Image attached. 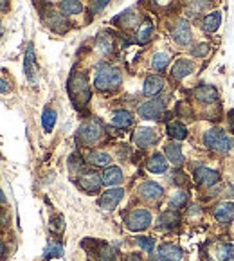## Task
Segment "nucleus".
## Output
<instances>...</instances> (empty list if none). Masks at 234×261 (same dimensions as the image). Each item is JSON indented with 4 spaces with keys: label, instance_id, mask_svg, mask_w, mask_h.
Returning <instances> with one entry per match:
<instances>
[{
    "label": "nucleus",
    "instance_id": "nucleus-21",
    "mask_svg": "<svg viewBox=\"0 0 234 261\" xmlns=\"http://www.w3.org/2000/svg\"><path fill=\"white\" fill-rule=\"evenodd\" d=\"M101 180L105 186H115L123 182V171L117 166H110V168L105 169V173L101 175Z\"/></svg>",
    "mask_w": 234,
    "mask_h": 261
},
{
    "label": "nucleus",
    "instance_id": "nucleus-32",
    "mask_svg": "<svg viewBox=\"0 0 234 261\" xmlns=\"http://www.w3.org/2000/svg\"><path fill=\"white\" fill-rule=\"evenodd\" d=\"M216 259L218 261H234V245L232 243H222L216 247Z\"/></svg>",
    "mask_w": 234,
    "mask_h": 261
},
{
    "label": "nucleus",
    "instance_id": "nucleus-23",
    "mask_svg": "<svg viewBox=\"0 0 234 261\" xmlns=\"http://www.w3.org/2000/svg\"><path fill=\"white\" fill-rule=\"evenodd\" d=\"M87 162L90 166H96V168H107L112 162V157L107 151H90L89 157H87Z\"/></svg>",
    "mask_w": 234,
    "mask_h": 261
},
{
    "label": "nucleus",
    "instance_id": "nucleus-27",
    "mask_svg": "<svg viewBox=\"0 0 234 261\" xmlns=\"http://www.w3.org/2000/svg\"><path fill=\"white\" fill-rule=\"evenodd\" d=\"M178 223H180V216L175 211L162 213L161 218H159V227H164V229H175Z\"/></svg>",
    "mask_w": 234,
    "mask_h": 261
},
{
    "label": "nucleus",
    "instance_id": "nucleus-34",
    "mask_svg": "<svg viewBox=\"0 0 234 261\" xmlns=\"http://www.w3.org/2000/svg\"><path fill=\"white\" fill-rule=\"evenodd\" d=\"M169 60H171V56H169L168 53H157L151 58V67H153L155 70H166Z\"/></svg>",
    "mask_w": 234,
    "mask_h": 261
},
{
    "label": "nucleus",
    "instance_id": "nucleus-12",
    "mask_svg": "<svg viewBox=\"0 0 234 261\" xmlns=\"http://www.w3.org/2000/svg\"><path fill=\"white\" fill-rule=\"evenodd\" d=\"M157 141H159L157 132L151 130V128H139L134 134V142H135V146H139V148L153 146Z\"/></svg>",
    "mask_w": 234,
    "mask_h": 261
},
{
    "label": "nucleus",
    "instance_id": "nucleus-11",
    "mask_svg": "<svg viewBox=\"0 0 234 261\" xmlns=\"http://www.w3.org/2000/svg\"><path fill=\"white\" fill-rule=\"evenodd\" d=\"M171 38L178 43V45H189L191 43V29H189V23L188 20H178L177 25L173 27L171 31Z\"/></svg>",
    "mask_w": 234,
    "mask_h": 261
},
{
    "label": "nucleus",
    "instance_id": "nucleus-38",
    "mask_svg": "<svg viewBox=\"0 0 234 261\" xmlns=\"http://www.w3.org/2000/svg\"><path fill=\"white\" fill-rule=\"evenodd\" d=\"M49 227H50V230H53L54 234H62L63 229H65V222H63L62 216H54V218L50 220Z\"/></svg>",
    "mask_w": 234,
    "mask_h": 261
},
{
    "label": "nucleus",
    "instance_id": "nucleus-25",
    "mask_svg": "<svg viewBox=\"0 0 234 261\" xmlns=\"http://www.w3.org/2000/svg\"><path fill=\"white\" fill-rule=\"evenodd\" d=\"M151 35H153V23H151L150 20H144V22L141 23V27L137 29V35H135V40H137V43L144 45V43L150 42Z\"/></svg>",
    "mask_w": 234,
    "mask_h": 261
},
{
    "label": "nucleus",
    "instance_id": "nucleus-49",
    "mask_svg": "<svg viewBox=\"0 0 234 261\" xmlns=\"http://www.w3.org/2000/svg\"><path fill=\"white\" fill-rule=\"evenodd\" d=\"M0 204H8V200H6V195L2 193V189H0Z\"/></svg>",
    "mask_w": 234,
    "mask_h": 261
},
{
    "label": "nucleus",
    "instance_id": "nucleus-35",
    "mask_svg": "<svg viewBox=\"0 0 234 261\" xmlns=\"http://www.w3.org/2000/svg\"><path fill=\"white\" fill-rule=\"evenodd\" d=\"M54 124H56V112L53 108H45L42 115V126L45 132H53Z\"/></svg>",
    "mask_w": 234,
    "mask_h": 261
},
{
    "label": "nucleus",
    "instance_id": "nucleus-8",
    "mask_svg": "<svg viewBox=\"0 0 234 261\" xmlns=\"http://www.w3.org/2000/svg\"><path fill=\"white\" fill-rule=\"evenodd\" d=\"M23 72H25L29 83H36V74H38V69H36V58H35V43H29L25 49V58H23Z\"/></svg>",
    "mask_w": 234,
    "mask_h": 261
},
{
    "label": "nucleus",
    "instance_id": "nucleus-47",
    "mask_svg": "<svg viewBox=\"0 0 234 261\" xmlns=\"http://www.w3.org/2000/svg\"><path fill=\"white\" fill-rule=\"evenodd\" d=\"M8 9V0H0V13Z\"/></svg>",
    "mask_w": 234,
    "mask_h": 261
},
{
    "label": "nucleus",
    "instance_id": "nucleus-24",
    "mask_svg": "<svg viewBox=\"0 0 234 261\" xmlns=\"http://www.w3.org/2000/svg\"><path fill=\"white\" fill-rule=\"evenodd\" d=\"M220 23H222V15L218 11H213V13H207L205 18H203V31L205 33H216L218 31Z\"/></svg>",
    "mask_w": 234,
    "mask_h": 261
},
{
    "label": "nucleus",
    "instance_id": "nucleus-16",
    "mask_svg": "<svg viewBox=\"0 0 234 261\" xmlns=\"http://www.w3.org/2000/svg\"><path fill=\"white\" fill-rule=\"evenodd\" d=\"M159 257L162 261H180L184 257V252L178 245H173V243H164V245L159 247Z\"/></svg>",
    "mask_w": 234,
    "mask_h": 261
},
{
    "label": "nucleus",
    "instance_id": "nucleus-40",
    "mask_svg": "<svg viewBox=\"0 0 234 261\" xmlns=\"http://www.w3.org/2000/svg\"><path fill=\"white\" fill-rule=\"evenodd\" d=\"M209 50H211V47H209V43H198L196 47H193V56L196 58H203V56H207Z\"/></svg>",
    "mask_w": 234,
    "mask_h": 261
},
{
    "label": "nucleus",
    "instance_id": "nucleus-1",
    "mask_svg": "<svg viewBox=\"0 0 234 261\" xmlns=\"http://www.w3.org/2000/svg\"><path fill=\"white\" fill-rule=\"evenodd\" d=\"M123 83V74L119 69L108 65V63H99L96 69V80H94V87L101 92H108V90H115Z\"/></svg>",
    "mask_w": 234,
    "mask_h": 261
},
{
    "label": "nucleus",
    "instance_id": "nucleus-9",
    "mask_svg": "<svg viewBox=\"0 0 234 261\" xmlns=\"http://www.w3.org/2000/svg\"><path fill=\"white\" fill-rule=\"evenodd\" d=\"M123 196H124V189H121V188L108 189V191L103 193L99 198L101 209H105V211H114V209L117 207V204L123 200Z\"/></svg>",
    "mask_w": 234,
    "mask_h": 261
},
{
    "label": "nucleus",
    "instance_id": "nucleus-48",
    "mask_svg": "<svg viewBox=\"0 0 234 261\" xmlns=\"http://www.w3.org/2000/svg\"><path fill=\"white\" fill-rule=\"evenodd\" d=\"M4 252H6V247H4V243H2V240H0V259L4 257Z\"/></svg>",
    "mask_w": 234,
    "mask_h": 261
},
{
    "label": "nucleus",
    "instance_id": "nucleus-2",
    "mask_svg": "<svg viewBox=\"0 0 234 261\" xmlns=\"http://www.w3.org/2000/svg\"><path fill=\"white\" fill-rule=\"evenodd\" d=\"M69 96L72 99V103L76 105V108H83L89 105L90 101V87H89V80L83 72H74L69 80Z\"/></svg>",
    "mask_w": 234,
    "mask_h": 261
},
{
    "label": "nucleus",
    "instance_id": "nucleus-3",
    "mask_svg": "<svg viewBox=\"0 0 234 261\" xmlns=\"http://www.w3.org/2000/svg\"><path fill=\"white\" fill-rule=\"evenodd\" d=\"M203 144L213 151H218V153H227L230 151V148L234 146V142L230 141V137L220 128H211L203 134Z\"/></svg>",
    "mask_w": 234,
    "mask_h": 261
},
{
    "label": "nucleus",
    "instance_id": "nucleus-30",
    "mask_svg": "<svg viewBox=\"0 0 234 261\" xmlns=\"http://www.w3.org/2000/svg\"><path fill=\"white\" fill-rule=\"evenodd\" d=\"M168 135L171 139H175V141H184L188 137V128L182 123H178V121H175V123L168 124Z\"/></svg>",
    "mask_w": 234,
    "mask_h": 261
},
{
    "label": "nucleus",
    "instance_id": "nucleus-17",
    "mask_svg": "<svg viewBox=\"0 0 234 261\" xmlns=\"http://www.w3.org/2000/svg\"><path fill=\"white\" fill-rule=\"evenodd\" d=\"M164 153H166V159H168L173 166L184 164V153H182V148L178 142H168L164 146Z\"/></svg>",
    "mask_w": 234,
    "mask_h": 261
},
{
    "label": "nucleus",
    "instance_id": "nucleus-19",
    "mask_svg": "<svg viewBox=\"0 0 234 261\" xmlns=\"http://www.w3.org/2000/svg\"><path fill=\"white\" fill-rule=\"evenodd\" d=\"M193 69H195V63L191 60H184L182 58V60H177V63L173 65L171 74L175 80H184V77H188L193 72Z\"/></svg>",
    "mask_w": 234,
    "mask_h": 261
},
{
    "label": "nucleus",
    "instance_id": "nucleus-39",
    "mask_svg": "<svg viewBox=\"0 0 234 261\" xmlns=\"http://www.w3.org/2000/svg\"><path fill=\"white\" fill-rule=\"evenodd\" d=\"M135 242H137V245L141 247L142 250H148V252H151V250H153V247H155L153 238H146V236H139Z\"/></svg>",
    "mask_w": 234,
    "mask_h": 261
},
{
    "label": "nucleus",
    "instance_id": "nucleus-50",
    "mask_svg": "<svg viewBox=\"0 0 234 261\" xmlns=\"http://www.w3.org/2000/svg\"><path fill=\"white\" fill-rule=\"evenodd\" d=\"M0 36H2V23H0Z\"/></svg>",
    "mask_w": 234,
    "mask_h": 261
},
{
    "label": "nucleus",
    "instance_id": "nucleus-28",
    "mask_svg": "<svg viewBox=\"0 0 234 261\" xmlns=\"http://www.w3.org/2000/svg\"><path fill=\"white\" fill-rule=\"evenodd\" d=\"M60 11L63 15H80L83 11V4L80 0H62L60 2Z\"/></svg>",
    "mask_w": 234,
    "mask_h": 261
},
{
    "label": "nucleus",
    "instance_id": "nucleus-18",
    "mask_svg": "<svg viewBox=\"0 0 234 261\" xmlns=\"http://www.w3.org/2000/svg\"><path fill=\"white\" fill-rule=\"evenodd\" d=\"M47 25L53 29V31L56 33H65L67 29H69V22H67V18L63 15H60V13H54V11H49L47 13Z\"/></svg>",
    "mask_w": 234,
    "mask_h": 261
},
{
    "label": "nucleus",
    "instance_id": "nucleus-13",
    "mask_svg": "<svg viewBox=\"0 0 234 261\" xmlns=\"http://www.w3.org/2000/svg\"><path fill=\"white\" fill-rule=\"evenodd\" d=\"M162 195H164V189H162L157 182L148 180V182H142V184L139 186V196L144 198V200H148V202L159 200Z\"/></svg>",
    "mask_w": 234,
    "mask_h": 261
},
{
    "label": "nucleus",
    "instance_id": "nucleus-36",
    "mask_svg": "<svg viewBox=\"0 0 234 261\" xmlns=\"http://www.w3.org/2000/svg\"><path fill=\"white\" fill-rule=\"evenodd\" d=\"M97 259L99 261H114L115 259V250L108 245H103L97 250Z\"/></svg>",
    "mask_w": 234,
    "mask_h": 261
},
{
    "label": "nucleus",
    "instance_id": "nucleus-22",
    "mask_svg": "<svg viewBox=\"0 0 234 261\" xmlns=\"http://www.w3.org/2000/svg\"><path fill=\"white\" fill-rule=\"evenodd\" d=\"M132 123H134V115L128 110H117L114 114V117H112V124H114L115 128H119V130H124V128L132 126Z\"/></svg>",
    "mask_w": 234,
    "mask_h": 261
},
{
    "label": "nucleus",
    "instance_id": "nucleus-26",
    "mask_svg": "<svg viewBox=\"0 0 234 261\" xmlns=\"http://www.w3.org/2000/svg\"><path fill=\"white\" fill-rule=\"evenodd\" d=\"M146 166L151 173H166L168 171V159H164V155L161 153H155L153 157H150Z\"/></svg>",
    "mask_w": 234,
    "mask_h": 261
},
{
    "label": "nucleus",
    "instance_id": "nucleus-44",
    "mask_svg": "<svg viewBox=\"0 0 234 261\" xmlns=\"http://www.w3.org/2000/svg\"><path fill=\"white\" fill-rule=\"evenodd\" d=\"M9 90V83L6 80H0V94H4Z\"/></svg>",
    "mask_w": 234,
    "mask_h": 261
},
{
    "label": "nucleus",
    "instance_id": "nucleus-15",
    "mask_svg": "<svg viewBox=\"0 0 234 261\" xmlns=\"http://www.w3.org/2000/svg\"><path fill=\"white\" fill-rule=\"evenodd\" d=\"M162 89H164V80H162L161 76H155V74H151V76H148L144 80L142 94H144L146 97H155L157 94H161Z\"/></svg>",
    "mask_w": 234,
    "mask_h": 261
},
{
    "label": "nucleus",
    "instance_id": "nucleus-10",
    "mask_svg": "<svg viewBox=\"0 0 234 261\" xmlns=\"http://www.w3.org/2000/svg\"><path fill=\"white\" fill-rule=\"evenodd\" d=\"M77 184H80L81 189H85L87 193H96V191H99L103 180H101V177L96 171H83L81 173V177L77 178Z\"/></svg>",
    "mask_w": 234,
    "mask_h": 261
},
{
    "label": "nucleus",
    "instance_id": "nucleus-29",
    "mask_svg": "<svg viewBox=\"0 0 234 261\" xmlns=\"http://www.w3.org/2000/svg\"><path fill=\"white\" fill-rule=\"evenodd\" d=\"M139 20V15L135 9H126L124 13H121L117 18H115V23H119L121 27H134Z\"/></svg>",
    "mask_w": 234,
    "mask_h": 261
},
{
    "label": "nucleus",
    "instance_id": "nucleus-4",
    "mask_svg": "<svg viewBox=\"0 0 234 261\" xmlns=\"http://www.w3.org/2000/svg\"><path fill=\"white\" fill-rule=\"evenodd\" d=\"M103 135V124L99 119H89L85 121L77 130V141L85 146H90L94 142H97Z\"/></svg>",
    "mask_w": 234,
    "mask_h": 261
},
{
    "label": "nucleus",
    "instance_id": "nucleus-43",
    "mask_svg": "<svg viewBox=\"0 0 234 261\" xmlns=\"http://www.w3.org/2000/svg\"><path fill=\"white\" fill-rule=\"evenodd\" d=\"M175 175H177V177H175V182H177V184H188V177H186L184 173H175Z\"/></svg>",
    "mask_w": 234,
    "mask_h": 261
},
{
    "label": "nucleus",
    "instance_id": "nucleus-33",
    "mask_svg": "<svg viewBox=\"0 0 234 261\" xmlns=\"http://www.w3.org/2000/svg\"><path fill=\"white\" fill-rule=\"evenodd\" d=\"M63 256V245L60 242H49L45 247V252H43V257L45 259H50V257H62Z\"/></svg>",
    "mask_w": 234,
    "mask_h": 261
},
{
    "label": "nucleus",
    "instance_id": "nucleus-46",
    "mask_svg": "<svg viewBox=\"0 0 234 261\" xmlns=\"http://www.w3.org/2000/svg\"><path fill=\"white\" fill-rule=\"evenodd\" d=\"M124 261H144V259H142V257L139 256V254H128L126 259H124Z\"/></svg>",
    "mask_w": 234,
    "mask_h": 261
},
{
    "label": "nucleus",
    "instance_id": "nucleus-5",
    "mask_svg": "<svg viewBox=\"0 0 234 261\" xmlns=\"http://www.w3.org/2000/svg\"><path fill=\"white\" fill-rule=\"evenodd\" d=\"M150 223H151V215H150V211H146V209H135V211H132L130 215L126 216V227L132 232L148 229Z\"/></svg>",
    "mask_w": 234,
    "mask_h": 261
},
{
    "label": "nucleus",
    "instance_id": "nucleus-14",
    "mask_svg": "<svg viewBox=\"0 0 234 261\" xmlns=\"http://www.w3.org/2000/svg\"><path fill=\"white\" fill-rule=\"evenodd\" d=\"M193 94H195L196 101H200V103L215 105L218 101V90L215 87H211V85H200V87H196Z\"/></svg>",
    "mask_w": 234,
    "mask_h": 261
},
{
    "label": "nucleus",
    "instance_id": "nucleus-6",
    "mask_svg": "<svg viewBox=\"0 0 234 261\" xmlns=\"http://www.w3.org/2000/svg\"><path fill=\"white\" fill-rule=\"evenodd\" d=\"M166 110V105L162 99H150L146 101V103H142L141 107H139L137 114L139 117H142V119H159L162 114H164Z\"/></svg>",
    "mask_w": 234,
    "mask_h": 261
},
{
    "label": "nucleus",
    "instance_id": "nucleus-42",
    "mask_svg": "<svg viewBox=\"0 0 234 261\" xmlns=\"http://www.w3.org/2000/svg\"><path fill=\"white\" fill-rule=\"evenodd\" d=\"M108 2H110V0H92V6H90V9H92V13H99V11H103V9L107 8Z\"/></svg>",
    "mask_w": 234,
    "mask_h": 261
},
{
    "label": "nucleus",
    "instance_id": "nucleus-41",
    "mask_svg": "<svg viewBox=\"0 0 234 261\" xmlns=\"http://www.w3.org/2000/svg\"><path fill=\"white\" fill-rule=\"evenodd\" d=\"M69 166H70V171H72V173H81V171H83V162H81V159L77 157V155H72V157H70Z\"/></svg>",
    "mask_w": 234,
    "mask_h": 261
},
{
    "label": "nucleus",
    "instance_id": "nucleus-45",
    "mask_svg": "<svg viewBox=\"0 0 234 261\" xmlns=\"http://www.w3.org/2000/svg\"><path fill=\"white\" fill-rule=\"evenodd\" d=\"M227 119H229V128H230V132L234 134V110H230V112H229V117H227Z\"/></svg>",
    "mask_w": 234,
    "mask_h": 261
},
{
    "label": "nucleus",
    "instance_id": "nucleus-31",
    "mask_svg": "<svg viewBox=\"0 0 234 261\" xmlns=\"http://www.w3.org/2000/svg\"><path fill=\"white\" fill-rule=\"evenodd\" d=\"M188 202H189V193L186 189H178L171 196V200H169V205H171V209H182L188 205Z\"/></svg>",
    "mask_w": 234,
    "mask_h": 261
},
{
    "label": "nucleus",
    "instance_id": "nucleus-20",
    "mask_svg": "<svg viewBox=\"0 0 234 261\" xmlns=\"http://www.w3.org/2000/svg\"><path fill=\"white\" fill-rule=\"evenodd\" d=\"M215 218L220 223H230L234 220V204L232 202H223V204L216 205L215 209Z\"/></svg>",
    "mask_w": 234,
    "mask_h": 261
},
{
    "label": "nucleus",
    "instance_id": "nucleus-37",
    "mask_svg": "<svg viewBox=\"0 0 234 261\" xmlns=\"http://www.w3.org/2000/svg\"><path fill=\"white\" fill-rule=\"evenodd\" d=\"M97 45H99V49L103 50L105 54L112 53V38L107 33H101V35L97 36Z\"/></svg>",
    "mask_w": 234,
    "mask_h": 261
},
{
    "label": "nucleus",
    "instance_id": "nucleus-7",
    "mask_svg": "<svg viewBox=\"0 0 234 261\" xmlns=\"http://www.w3.org/2000/svg\"><path fill=\"white\" fill-rule=\"evenodd\" d=\"M193 180L198 186H205V188H211V186L218 184L220 182V173L215 171V169L209 168H196L195 173H193Z\"/></svg>",
    "mask_w": 234,
    "mask_h": 261
}]
</instances>
